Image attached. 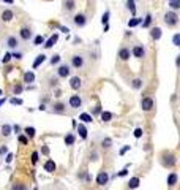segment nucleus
I'll use <instances>...</instances> for the list:
<instances>
[{
    "instance_id": "1",
    "label": "nucleus",
    "mask_w": 180,
    "mask_h": 190,
    "mask_svg": "<svg viewBox=\"0 0 180 190\" xmlns=\"http://www.w3.org/2000/svg\"><path fill=\"white\" fill-rule=\"evenodd\" d=\"M164 22H166V26H169V27L177 26V22H178V14H177L175 11H168V13L164 14Z\"/></svg>"
},
{
    "instance_id": "2",
    "label": "nucleus",
    "mask_w": 180,
    "mask_h": 190,
    "mask_svg": "<svg viewBox=\"0 0 180 190\" xmlns=\"http://www.w3.org/2000/svg\"><path fill=\"white\" fill-rule=\"evenodd\" d=\"M161 157H163V158H161L163 165H164V166H168V168H172V166L177 163V158H175V155H174V154H168V152H164Z\"/></svg>"
},
{
    "instance_id": "3",
    "label": "nucleus",
    "mask_w": 180,
    "mask_h": 190,
    "mask_svg": "<svg viewBox=\"0 0 180 190\" xmlns=\"http://www.w3.org/2000/svg\"><path fill=\"white\" fill-rule=\"evenodd\" d=\"M70 73H71V70H70V65H66V63L60 65L59 70H57V75L60 78H66V76H70Z\"/></svg>"
},
{
    "instance_id": "4",
    "label": "nucleus",
    "mask_w": 180,
    "mask_h": 190,
    "mask_svg": "<svg viewBox=\"0 0 180 190\" xmlns=\"http://www.w3.org/2000/svg\"><path fill=\"white\" fill-rule=\"evenodd\" d=\"M141 108H142L144 111H152V108H153V100H152L150 97L142 98V100H141Z\"/></svg>"
},
{
    "instance_id": "5",
    "label": "nucleus",
    "mask_w": 180,
    "mask_h": 190,
    "mask_svg": "<svg viewBox=\"0 0 180 190\" xmlns=\"http://www.w3.org/2000/svg\"><path fill=\"white\" fill-rule=\"evenodd\" d=\"M73 21H74V24H76V26H78V27H84L85 24H87L85 14H82V13H79V14H76Z\"/></svg>"
},
{
    "instance_id": "6",
    "label": "nucleus",
    "mask_w": 180,
    "mask_h": 190,
    "mask_svg": "<svg viewBox=\"0 0 180 190\" xmlns=\"http://www.w3.org/2000/svg\"><path fill=\"white\" fill-rule=\"evenodd\" d=\"M81 105H82V100H81L79 95H71L70 97V106L76 109V108H81Z\"/></svg>"
},
{
    "instance_id": "7",
    "label": "nucleus",
    "mask_w": 180,
    "mask_h": 190,
    "mask_svg": "<svg viewBox=\"0 0 180 190\" xmlns=\"http://www.w3.org/2000/svg\"><path fill=\"white\" fill-rule=\"evenodd\" d=\"M131 52H133V56H134L136 59H142V57L145 56V49H144V48H142L141 44H138V46H134Z\"/></svg>"
},
{
    "instance_id": "8",
    "label": "nucleus",
    "mask_w": 180,
    "mask_h": 190,
    "mask_svg": "<svg viewBox=\"0 0 180 190\" xmlns=\"http://www.w3.org/2000/svg\"><path fill=\"white\" fill-rule=\"evenodd\" d=\"M70 86H71V89H73V90H78V89H81V86H82L81 78H79V76H73V78L70 79Z\"/></svg>"
},
{
    "instance_id": "9",
    "label": "nucleus",
    "mask_w": 180,
    "mask_h": 190,
    "mask_svg": "<svg viewBox=\"0 0 180 190\" xmlns=\"http://www.w3.org/2000/svg\"><path fill=\"white\" fill-rule=\"evenodd\" d=\"M108 181H109V174L106 171H101L98 174V178H96V184L98 185H105V184H108Z\"/></svg>"
},
{
    "instance_id": "10",
    "label": "nucleus",
    "mask_w": 180,
    "mask_h": 190,
    "mask_svg": "<svg viewBox=\"0 0 180 190\" xmlns=\"http://www.w3.org/2000/svg\"><path fill=\"white\" fill-rule=\"evenodd\" d=\"M71 65H73L74 68H81V67L84 65L82 56H73V57H71Z\"/></svg>"
},
{
    "instance_id": "11",
    "label": "nucleus",
    "mask_w": 180,
    "mask_h": 190,
    "mask_svg": "<svg viewBox=\"0 0 180 190\" xmlns=\"http://www.w3.org/2000/svg\"><path fill=\"white\" fill-rule=\"evenodd\" d=\"M7 46H8V48H11V49H16V48L19 46V40H17L14 35H11V37H8V38H7Z\"/></svg>"
},
{
    "instance_id": "12",
    "label": "nucleus",
    "mask_w": 180,
    "mask_h": 190,
    "mask_svg": "<svg viewBox=\"0 0 180 190\" xmlns=\"http://www.w3.org/2000/svg\"><path fill=\"white\" fill-rule=\"evenodd\" d=\"M56 168H57L56 162H54V160H51V158L44 163V171H47V173H54V171H56Z\"/></svg>"
},
{
    "instance_id": "13",
    "label": "nucleus",
    "mask_w": 180,
    "mask_h": 190,
    "mask_svg": "<svg viewBox=\"0 0 180 190\" xmlns=\"http://www.w3.org/2000/svg\"><path fill=\"white\" fill-rule=\"evenodd\" d=\"M130 54H131V52H130V49H128V48H125V46L120 48V51H119V57H120V60H123V62L128 60V59H130Z\"/></svg>"
},
{
    "instance_id": "14",
    "label": "nucleus",
    "mask_w": 180,
    "mask_h": 190,
    "mask_svg": "<svg viewBox=\"0 0 180 190\" xmlns=\"http://www.w3.org/2000/svg\"><path fill=\"white\" fill-rule=\"evenodd\" d=\"M19 37H21L22 40H25V41H29V40L32 38V30H30V29H27V27H24V29H21Z\"/></svg>"
},
{
    "instance_id": "15",
    "label": "nucleus",
    "mask_w": 180,
    "mask_h": 190,
    "mask_svg": "<svg viewBox=\"0 0 180 190\" xmlns=\"http://www.w3.org/2000/svg\"><path fill=\"white\" fill-rule=\"evenodd\" d=\"M57 40H59V33H54V35L51 37L47 41H44V48H46V49H49V48H52V46L57 43Z\"/></svg>"
},
{
    "instance_id": "16",
    "label": "nucleus",
    "mask_w": 180,
    "mask_h": 190,
    "mask_svg": "<svg viewBox=\"0 0 180 190\" xmlns=\"http://www.w3.org/2000/svg\"><path fill=\"white\" fill-rule=\"evenodd\" d=\"M13 18H14V13H13L11 10H3V11H2V21L10 22Z\"/></svg>"
},
{
    "instance_id": "17",
    "label": "nucleus",
    "mask_w": 180,
    "mask_h": 190,
    "mask_svg": "<svg viewBox=\"0 0 180 190\" xmlns=\"http://www.w3.org/2000/svg\"><path fill=\"white\" fill-rule=\"evenodd\" d=\"M76 130H78V133H79V136L82 138V139H85L87 138V128H85V125L84 124H79V125H76Z\"/></svg>"
},
{
    "instance_id": "18",
    "label": "nucleus",
    "mask_w": 180,
    "mask_h": 190,
    "mask_svg": "<svg viewBox=\"0 0 180 190\" xmlns=\"http://www.w3.org/2000/svg\"><path fill=\"white\" fill-rule=\"evenodd\" d=\"M139 184H141V179H139V178H131L130 182H128V188H130V190H134V188L139 187Z\"/></svg>"
},
{
    "instance_id": "19",
    "label": "nucleus",
    "mask_w": 180,
    "mask_h": 190,
    "mask_svg": "<svg viewBox=\"0 0 180 190\" xmlns=\"http://www.w3.org/2000/svg\"><path fill=\"white\" fill-rule=\"evenodd\" d=\"M150 37L155 40V41L160 40V38H161V29H160V27H153V29L150 30Z\"/></svg>"
},
{
    "instance_id": "20",
    "label": "nucleus",
    "mask_w": 180,
    "mask_h": 190,
    "mask_svg": "<svg viewBox=\"0 0 180 190\" xmlns=\"http://www.w3.org/2000/svg\"><path fill=\"white\" fill-rule=\"evenodd\" d=\"M52 111L54 112H59V114H63L66 109H65V105L63 103H54L52 105Z\"/></svg>"
},
{
    "instance_id": "21",
    "label": "nucleus",
    "mask_w": 180,
    "mask_h": 190,
    "mask_svg": "<svg viewBox=\"0 0 180 190\" xmlns=\"http://www.w3.org/2000/svg\"><path fill=\"white\" fill-rule=\"evenodd\" d=\"M177 179H178L177 173H171V174L168 176V185H169V187H174V185L177 184Z\"/></svg>"
},
{
    "instance_id": "22",
    "label": "nucleus",
    "mask_w": 180,
    "mask_h": 190,
    "mask_svg": "<svg viewBox=\"0 0 180 190\" xmlns=\"http://www.w3.org/2000/svg\"><path fill=\"white\" fill-rule=\"evenodd\" d=\"M112 117H114L112 112H109V111H101V121L103 122H109Z\"/></svg>"
},
{
    "instance_id": "23",
    "label": "nucleus",
    "mask_w": 180,
    "mask_h": 190,
    "mask_svg": "<svg viewBox=\"0 0 180 190\" xmlns=\"http://www.w3.org/2000/svg\"><path fill=\"white\" fill-rule=\"evenodd\" d=\"M74 141H76V136L73 133H66V136H65V144L66 146H73Z\"/></svg>"
},
{
    "instance_id": "24",
    "label": "nucleus",
    "mask_w": 180,
    "mask_h": 190,
    "mask_svg": "<svg viewBox=\"0 0 180 190\" xmlns=\"http://www.w3.org/2000/svg\"><path fill=\"white\" fill-rule=\"evenodd\" d=\"M33 81H35V75H33V71H27V73L24 75V82L30 84V82H33Z\"/></svg>"
},
{
    "instance_id": "25",
    "label": "nucleus",
    "mask_w": 180,
    "mask_h": 190,
    "mask_svg": "<svg viewBox=\"0 0 180 190\" xmlns=\"http://www.w3.org/2000/svg\"><path fill=\"white\" fill-rule=\"evenodd\" d=\"M43 62H46V56H44V54L36 56V59H35V62H33V68H38Z\"/></svg>"
},
{
    "instance_id": "26",
    "label": "nucleus",
    "mask_w": 180,
    "mask_h": 190,
    "mask_svg": "<svg viewBox=\"0 0 180 190\" xmlns=\"http://www.w3.org/2000/svg\"><path fill=\"white\" fill-rule=\"evenodd\" d=\"M79 121H82V122H85V124H90V122L93 121V117H92L89 112H82V114L79 116Z\"/></svg>"
},
{
    "instance_id": "27",
    "label": "nucleus",
    "mask_w": 180,
    "mask_h": 190,
    "mask_svg": "<svg viewBox=\"0 0 180 190\" xmlns=\"http://www.w3.org/2000/svg\"><path fill=\"white\" fill-rule=\"evenodd\" d=\"M142 22V18H133V19H130L128 21V27H136V26H139V24Z\"/></svg>"
},
{
    "instance_id": "28",
    "label": "nucleus",
    "mask_w": 180,
    "mask_h": 190,
    "mask_svg": "<svg viewBox=\"0 0 180 190\" xmlns=\"http://www.w3.org/2000/svg\"><path fill=\"white\" fill-rule=\"evenodd\" d=\"M24 132H25V136H27V138H33L35 133H36V130H35L33 127H25Z\"/></svg>"
},
{
    "instance_id": "29",
    "label": "nucleus",
    "mask_w": 180,
    "mask_h": 190,
    "mask_svg": "<svg viewBox=\"0 0 180 190\" xmlns=\"http://www.w3.org/2000/svg\"><path fill=\"white\" fill-rule=\"evenodd\" d=\"M63 5H65L66 11H73L74 10V0H65Z\"/></svg>"
},
{
    "instance_id": "30",
    "label": "nucleus",
    "mask_w": 180,
    "mask_h": 190,
    "mask_svg": "<svg viewBox=\"0 0 180 190\" xmlns=\"http://www.w3.org/2000/svg\"><path fill=\"white\" fill-rule=\"evenodd\" d=\"M2 135L3 136H10L11 135V125H8V124L2 125Z\"/></svg>"
},
{
    "instance_id": "31",
    "label": "nucleus",
    "mask_w": 180,
    "mask_h": 190,
    "mask_svg": "<svg viewBox=\"0 0 180 190\" xmlns=\"http://www.w3.org/2000/svg\"><path fill=\"white\" fill-rule=\"evenodd\" d=\"M126 7H128V10L131 11V14H134V13H136V7H134V0H126Z\"/></svg>"
},
{
    "instance_id": "32",
    "label": "nucleus",
    "mask_w": 180,
    "mask_h": 190,
    "mask_svg": "<svg viewBox=\"0 0 180 190\" xmlns=\"http://www.w3.org/2000/svg\"><path fill=\"white\" fill-rule=\"evenodd\" d=\"M169 7L175 11V10H178L180 8V0H169Z\"/></svg>"
},
{
    "instance_id": "33",
    "label": "nucleus",
    "mask_w": 180,
    "mask_h": 190,
    "mask_svg": "<svg viewBox=\"0 0 180 190\" xmlns=\"http://www.w3.org/2000/svg\"><path fill=\"white\" fill-rule=\"evenodd\" d=\"M141 24H142V27H148L152 24V14H147L145 19H144V22H141Z\"/></svg>"
},
{
    "instance_id": "34",
    "label": "nucleus",
    "mask_w": 180,
    "mask_h": 190,
    "mask_svg": "<svg viewBox=\"0 0 180 190\" xmlns=\"http://www.w3.org/2000/svg\"><path fill=\"white\" fill-rule=\"evenodd\" d=\"M109 16H111V13H109V11H105V14H103V18H101L103 26H106V24L109 22Z\"/></svg>"
},
{
    "instance_id": "35",
    "label": "nucleus",
    "mask_w": 180,
    "mask_h": 190,
    "mask_svg": "<svg viewBox=\"0 0 180 190\" xmlns=\"http://www.w3.org/2000/svg\"><path fill=\"white\" fill-rule=\"evenodd\" d=\"M33 44L35 46H40V44H44V37H41V35H38L35 40H33Z\"/></svg>"
},
{
    "instance_id": "36",
    "label": "nucleus",
    "mask_w": 180,
    "mask_h": 190,
    "mask_svg": "<svg viewBox=\"0 0 180 190\" xmlns=\"http://www.w3.org/2000/svg\"><path fill=\"white\" fill-rule=\"evenodd\" d=\"M49 62H51V65H56V63H59V62H60V56H59V54L52 56V57H51V60H49Z\"/></svg>"
},
{
    "instance_id": "37",
    "label": "nucleus",
    "mask_w": 180,
    "mask_h": 190,
    "mask_svg": "<svg viewBox=\"0 0 180 190\" xmlns=\"http://www.w3.org/2000/svg\"><path fill=\"white\" fill-rule=\"evenodd\" d=\"M133 87H134V89H141V87H142V79L136 78V79L133 81Z\"/></svg>"
},
{
    "instance_id": "38",
    "label": "nucleus",
    "mask_w": 180,
    "mask_h": 190,
    "mask_svg": "<svg viewBox=\"0 0 180 190\" xmlns=\"http://www.w3.org/2000/svg\"><path fill=\"white\" fill-rule=\"evenodd\" d=\"M111 144H112V141H111V138H106V139H103V148H106V149H109V148H111Z\"/></svg>"
},
{
    "instance_id": "39",
    "label": "nucleus",
    "mask_w": 180,
    "mask_h": 190,
    "mask_svg": "<svg viewBox=\"0 0 180 190\" xmlns=\"http://www.w3.org/2000/svg\"><path fill=\"white\" fill-rule=\"evenodd\" d=\"M172 43H174V46H180V33H175V35H174Z\"/></svg>"
},
{
    "instance_id": "40",
    "label": "nucleus",
    "mask_w": 180,
    "mask_h": 190,
    "mask_svg": "<svg viewBox=\"0 0 180 190\" xmlns=\"http://www.w3.org/2000/svg\"><path fill=\"white\" fill-rule=\"evenodd\" d=\"M21 92H22V86H21V84H16V86L13 87V93H14V95H19Z\"/></svg>"
},
{
    "instance_id": "41",
    "label": "nucleus",
    "mask_w": 180,
    "mask_h": 190,
    "mask_svg": "<svg viewBox=\"0 0 180 190\" xmlns=\"http://www.w3.org/2000/svg\"><path fill=\"white\" fill-rule=\"evenodd\" d=\"M19 142H21V144H29V138L25 135H21L19 136Z\"/></svg>"
},
{
    "instance_id": "42",
    "label": "nucleus",
    "mask_w": 180,
    "mask_h": 190,
    "mask_svg": "<svg viewBox=\"0 0 180 190\" xmlns=\"http://www.w3.org/2000/svg\"><path fill=\"white\" fill-rule=\"evenodd\" d=\"M11 190H27V188H25V185H22V184H14L11 187Z\"/></svg>"
},
{
    "instance_id": "43",
    "label": "nucleus",
    "mask_w": 180,
    "mask_h": 190,
    "mask_svg": "<svg viewBox=\"0 0 180 190\" xmlns=\"http://www.w3.org/2000/svg\"><path fill=\"white\" fill-rule=\"evenodd\" d=\"M11 59H13V57H11V54H10V52H7V54L3 56V59H2V62H3V63H8V62H10Z\"/></svg>"
},
{
    "instance_id": "44",
    "label": "nucleus",
    "mask_w": 180,
    "mask_h": 190,
    "mask_svg": "<svg viewBox=\"0 0 180 190\" xmlns=\"http://www.w3.org/2000/svg\"><path fill=\"white\" fill-rule=\"evenodd\" d=\"M10 103H11V105H22V100H21V98H16V97H13V98L10 100Z\"/></svg>"
},
{
    "instance_id": "45",
    "label": "nucleus",
    "mask_w": 180,
    "mask_h": 190,
    "mask_svg": "<svg viewBox=\"0 0 180 190\" xmlns=\"http://www.w3.org/2000/svg\"><path fill=\"white\" fill-rule=\"evenodd\" d=\"M142 136V128H136L134 130V138H141Z\"/></svg>"
},
{
    "instance_id": "46",
    "label": "nucleus",
    "mask_w": 180,
    "mask_h": 190,
    "mask_svg": "<svg viewBox=\"0 0 180 190\" xmlns=\"http://www.w3.org/2000/svg\"><path fill=\"white\" fill-rule=\"evenodd\" d=\"M126 174H128V168H123L122 171L117 173V176H120V178H123V176H126Z\"/></svg>"
},
{
    "instance_id": "47",
    "label": "nucleus",
    "mask_w": 180,
    "mask_h": 190,
    "mask_svg": "<svg viewBox=\"0 0 180 190\" xmlns=\"http://www.w3.org/2000/svg\"><path fill=\"white\" fill-rule=\"evenodd\" d=\"M38 162V152L35 151L33 154H32V163H36Z\"/></svg>"
},
{
    "instance_id": "48",
    "label": "nucleus",
    "mask_w": 180,
    "mask_h": 190,
    "mask_svg": "<svg viewBox=\"0 0 180 190\" xmlns=\"http://www.w3.org/2000/svg\"><path fill=\"white\" fill-rule=\"evenodd\" d=\"M128 151H130V146H125V148H122V149H120V155H123V154H126Z\"/></svg>"
},
{
    "instance_id": "49",
    "label": "nucleus",
    "mask_w": 180,
    "mask_h": 190,
    "mask_svg": "<svg viewBox=\"0 0 180 190\" xmlns=\"http://www.w3.org/2000/svg\"><path fill=\"white\" fill-rule=\"evenodd\" d=\"M8 152V148L7 146H2V148H0V155H2V154H7Z\"/></svg>"
},
{
    "instance_id": "50",
    "label": "nucleus",
    "mask_w": 180,
    "mask_h": 190,
    "mask_svg": "<svg viewBox=\"0 0 180 190\" xmlns=\"http://www.w3.org/2000/svg\"><path fill=\"white\" fill-rule=\"evenodd\" d=\"M11 57H14V59H22V54H21V52H14V54H11Z\"/></svg>"
},
{
    "instance_id": "51",
    "label": "nucleus",
    "mask_w": 180,
    "mask_h": 190,
    "mask_svg": "<svg viewBox=\"0 0 180 190\" xmlns=\"http://www.w3.org/2000/svg\"><path fill=\"white\" fill-rule=\"evenodd\" d=\"M41 152H43L44 155H47V154H49V148H47V146H43V149H41Z\"/></svg>"
},
{
    "instance_id": "52",
    "label": "nucleus",
    "mask_w": 180,
    "mask_h": 190,
    "mask_svg": "<svg viewBox=\"0 0 180 190\" xmlns=\"http://www.w3.org/2000/svg\"><path fill=\"white\" fill-rule=\"evenodd\" d=\"M11 160H13V154H8L7 158H5V162H7V163H11Z\"/></svg>"
},
{
    "instance_id": "53",
    "label": "nucleus",
    "mask_w": 180,
    "mask_h": 190,
    "mask_svg": "<svg viewBox=\"0 0 180 190\" xmlns=\"http://www.w3.org/2000/svg\"><path fill=\"white\" fill-rule=\"evenodd\" d=\"M11 130H14V132L19 135V132H21V127H19V125H14V127H11Z\"/></svg>"
},
{
    "instance_id": "54",
    "label": "nucleus",
    "mask_w": 180,
    "mask_h": 190,
    "mask_svg": "<svg viewBox=\"0 0 180 190\" xmlns=\"http://www.w3.org/2000/svg\"><path fill=\"white\" fill-rule=\"evenodd\" d=\"M60 30H62V32H65V33H68V32H70V29H68V27H60Z\"/></svg>"
},
{
    "instance_id": "55",
    "label": "nucleus",
    "mask_w": 180,
    "mask_h": 190,
    "mask_svg": "<svg viewBox=\"0 0 180 190\" xmlns=\"http://www.w3.org/2000/svg\"><path fill=\"white\" fill-rule=\"evenodd\" d=\"M2 2H5V3H8V5H11V3L14 2V0H2Z\"/></svg>"
},
{
    "instance_id": "56",
    "label": "nucleus",
    "mask_w": 180,
    "mask_h": 190,
    "mask_svg": "<svg viewBox=\"0 0 180 190\" xmlns=\"http://www.w3.org/2000/svg\"><path fill=\"white\" fill-rule=\"evenodd\" d=\"M5 102H7V98H0V106H3Z\"/></svg>"
},
{
    "instance_id": "57",
    "label": "nucleus",
    "mask_w": 180,
    "mask_h": 190,
    "mask_svg": "<svg viewBox=\"0 0 180 190\" xmlns=\"http://www.w3.org/2000/svg\"><path fill=\"white\" fill-rule=\"evenodd\" d=\"M2 93H3V92H2V90H0V95H2Z\"/></svg>"
}]
</instances>
